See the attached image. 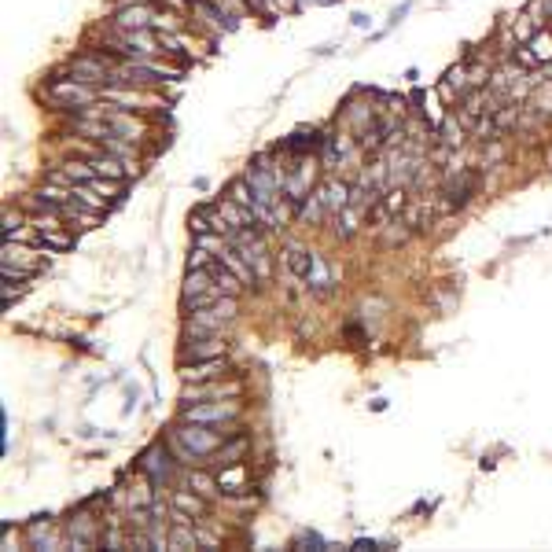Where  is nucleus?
Segmentation results:
<instances>
[{"label": "nucleus", "mask_w": 552, "mask_h": 552, "mask_svg": "<svg viewBox=\"0 0 552 552\" xmlns=\"http://www.w3.org/2000/svg\"><path fill=\"white\" fill-rule=\"evenodd\" d=\"M45 100L48 103H55V107H63V111H85L89 103H96L100 100V89L96 85H85V81H78V78H48V85H45Z\"/></svg>", "instance_id": "f257e3e1"}, {"label": "nucleus", "mask_w": 552, "mask_h": 552, "mask_svg": "<svg viewBox=\"0 0 552 552\" xmlns=\"http://www.w3.org/2000/svg\"><path fill=\"white\" fill-rule=\"evenodd\" d=\"M240 416H243L240 398L192 401V405H184V413H181V420H188V423H210V428H228V423H236Z\"/></svg>", "instance_id": "f03ea898"}, {"label": "nucleus", "mask_w": 552, "mask_h": 552, "mask_svg": "<svg viewBox=\"0 0 552 552\" xmlns=\"http://www.w3.org/2000/svg\"><path fill=\"white\" fill-rule=\"evenodd\" d=\"M228 243L236 247L243 258L250 262V269L262 276V280H269V272H272V258H269V247H265V240H262V232L258 228H236L228 236Z\"/></svg>", "instance_id": "7ed1b4c3"}, {"label": "nucleus", "mask_w": 552, "mask_h": 552, "mask_svg": "<svg viewBox=\"0 0 552 552\" xmlns=\"http://www.w3.org/2000/svg\"><path fill=\"white\" fill-rule=\"evenodd\" d=\"M137 472H144L155 486H169L174 482V472H177V457L169 453V445H152V450L140 453Z\"/></svg>", "instance_id": "20e7f679"}, {"label": "nucleus", "mask_w": 552, "mask_h": 552, "mask_svg": "<svg viewBox=\"0 0 552 552\" xmlns=\"http://www.w3.org/2000/svg\"><path fill=\"white\" fill-rule=\"evenodd\" d=\"M155 18H159V11L147 4V0H118V8L111 15V26L115 30H152Z\"/></svg>", "instance_id": "39448f33"}, {"label": "nucleus", "mask_w": 552, "mask_h": 552, "mask_svg": "<svg viewBox=\"0 0 552 552\" xmlns=\"http://www.w3.org/2000/svg\"><path fill=\"white\" fill-rule=\"evenodd\" d=\"M206 357H228V339L225 331L210 335H184V346L177 361H206Z\"/></svg>", "instance_id": "423d86ee"}, {"label": "nucleus", "mask_w": 552, "mask_h": 552, "mask_svg": "<svg viewBox=\"0 0 552 552\" xmlns=\"http://www.w3.org/2000/svg\"><path fill=\"white\" fill-rule=\"evenodd\" d=\"M236 376V368L228 365V357H206V361H181V379L184 383H210V379Z\"/></svg>", "instance_id": "0eeeda50"}, {"label": "nucleus", "mask_w": 552, "mask_h": 552, "mask_svg": "<svg viewBox=\"0 0 552 552\" xmlns=\"http://www.w3.org/2000/svg\"><path fill=\"white\" fill-rule=\"evenodd\" d=\"M243 383L236 376H225V379H210V383H188L184 387V401H218V398H240Z\"/></svg>", "instance_id": "6e6552de"}, {"label": "nucleus", "mask_w": 552, "mask_h": 552, "mask_svg": "<svg viewBox=\"0 0 552 552\" xmlns=\"http://www.w3.org/2000/svg\"><path fill=\"white\" fill-rule=\"evenodd\" d=\"M103 122L111 125V133H118V137H125V140H144L147 137V122L144 118H133L129 111H122V107H107L103 111Z\"/></svg>", "instance_id": "1a4fd4ad"}, {"label": "nucleus", "mask_w": 552, "mask_h": 552, "mask_svg": "<svg viewBox=\"0 0 552 552\" xmlns=\"http://www.w3.org/2000/svg\"><path fill=\"white\" fill-rule=\"evenodd\" d=\"M321 192V199H324V206H328V218H339L343 210L354 203V188L346 184V181H328V184H321L317 188Z\"/></svg>", "instance_id": "9d476101"}, {"label": "nucleus", "mask_w": 552, "mask_h": 552, "mask_svg": "<svg viewBox=\"0 0 552 552\" xmlns=\"http://www.w3.org/2000/svg\"><path fill=\"white\" fill-rule=\"evenodd\" d=\"M313 258H317V254L309 247H302V243H294V240L284 247V269L294 276V280H306L309 269H313Z\"/></svg>", "instance_id": "9b49d317"}, {"label": "nucleus", "mask_w": 552, "mask_h": 552, "mask_svg": "<svg viewBox=\"0 0 552 552\" xmlns=\"http://www.w3.org/2000/svg\"><path fill=\"white\" fill-rule=\"evenodd\" d=\"M174 508L188 512L192 519H206L210 516V497H203L199 490H192V486H177L174 490Z\"/></svg>", "instance_id": "f8f14e48"}, {"label": "nucleus", "mask_w": 552, "mask_h": 552, "mask_svg": "<svg viewBox=\"0 0 552 552\" xmlns=\"http://www.w3.org/2000/svg\"><path fill=\"white\" fill-rule=\"evenodd\" d=\"M184 486H192V490H199V494L210 497V501L225 494V490H221V482H218V472H203V468H188Z\"/></svg>", "instance_id": "ddd939ff"}, {"label": "nucleus", "mask_w": 552, "mask_h": 552, "mask_svg": "<svg viewBox=\"0 0 552 552\" xmlns=\"http://www.w3.org/2000/svg\"><path fill=\"white\" fill-rule=\"evenodd\" d=\"M188 548H199L196 523H181V519H174V526H169V552H188Z\"/></svg>", "instance_id": "4468645a"}, {"label": "nucleus", "mask_w": 552, "mask_h": 552, "mask_svg": "<svg viewBox=\"0 0 552 552\" xmlns=\"http://www.w3.org/2000/svg\"><path fill=\"white\" fill-rule=\"evenodd\" d=\"M214 472H218V482H221L225 494H243L247 490V468H243V460L225 464V468H214Z\"/></svg>", "instance_id": "2eb2a0df"}, {"label": "nucleus", "mask_w": 552, "mask_h": 552, "mask_svg": "<svg viewBox=\"0 0 552 552\" xmlns=\"http://www.w3.org/2000/svg\"><path fill=\"white\" fill-rule=\"evenodd\" d=\"M4 262L26 269V272H37V269H41V254L30 250V247H15V243L8 240V243H4Z\"/></svg>", "instance_id": "dca6fc26"}, {"label": "nucleus", "mask_w": 552, "mask_h": 552, "mask_svg": "<svg viewBox=\"0 0 552 552\" xmlns=\"http://www.w3.org/2000/svg\"><path fill=\"white\" fill-rule=\"evenodd\" d=\"M472 89V78H468V67H453L450 74L442 78V96L445 100H457Z\"/></svg>", "instance_id": "f3484780"}, {"label": "nucleus", "mask_w": 552, "mask_h": 552, "mask_svg": "<svg viewBox=\"0 0 552 552\" xmlns=\"http://www.w3.org/2000/svg\"><path fill=\"white\" fill-rule=\"evenodd\" d=\"M74 203H81L85 210H96V214H107V206H111V199L100 196L92 184H74Z\"/></svg>", "instance_id": "a211bd4d"}, {"label": "nucleus", "mask_w": 552, "mask_h": 552, "mask_svg": "<svg viewBox=\"0 0 552 552\" xmlns=\"http://www.w3.org/2000/svg\"><path fill=\"white\" fill-rule=\"evenodd\" d=\"M299 218L309 221V225H317V221H324V218H328V206H324L321 192H313V196H306V199L299 203Z\"/></svg>", "instance_id": "6ab92c4d"}, {"label": "nucleus", "mask_w": 552, "mask_h": 552, "mask_svg": "<svg viewBox=\"0 0 552 552\" xmlns=\"http://www.w3.org/2000/svg\"><path fill=\"white\" fill-rule=\"evenodd\" d=\"M526 48L538 55L541 67H545V63H552V30H545V26H541V30H534V37L526 41Z\"/></svg>", "instance_id": "aec40b11"}, {"label": "nucleus", "mask_w": 552, "mask_h": 552, "mask_svg": "<svg viewBox=\"0 0 552 552\" xmlns=\"http://www.w3.org/2000/svg\"><path fill=\"white\" fill-rule=\"evenodd\" d=\"M228 199L236 203V206H243L247 214H254V188L247 184V177H240V181L228 184ZM254 221H258V218H254Z\"/></svg>", "instance_id": "412c9836"}, {"label": "nucleus", "mask_w": 552, "mask_h": 552, "mask_svg": "<svg viewBox=\"0 0 552 552\" xmlns=\"http://www.w3.org/2000/svg\"><path fill=\"white\" fill-rule=\"evenodd\" d=\"M306 280H309V287H313L317 294L331 287V269H328V262L321 258V254H317V258H313V269H309V276H306Z\"/></svg>", "instance_id": "4be33fe9"}, {"label": "nucleus", "mask_w": 552, "mask_h": 552, "mask_svg": "<svg viewBox=\"0 0 552 552\" xmlns=\"http://www.w3.org/2000/svg\"><path fill=\"white\" fill-rule=\"evenodd\" d=\"M526 107H534L541 118H548V115H552V78H545V85H541V81L534 85V100H530Z\"/></svg>", "instance_id": "5701e85b"}, {"label": "nucleus", "mask_w": 552, "mask_h": 552, "mask_svg": "<svg viewBox=\"0 0 552 552\" xmlns=\"http://www.w3.org/2000/svg\"><path fill=\"white\" fill-rule=\"evenodd\" d=\"M442 144L450 147V152L464 147V125H460L457 118H442Z\"/></svg>", "instance_id": "b1692460"}, {"label": "nucleus", "mask_w": 552, "mask_h": 552, "mask_svg": "<svg viewBox=\"0 0 552 552\" xmlns=\"http://www.w3.org/2000/svg\"><path fill=\"white\" fill-rule=\"evenodd\" d=\"M214 262H218V254L210 250V247H203V243H196L192 254H188V269H210Z\"/></svg>", "instance_id": "393cba45"}, {"label": "nucleus", "mask_w": 552, "mask_h": 552, "mask_svg": "<svg viewBox=\"0 0 552 552\" xmlns=\"http://www.w3.org/2000/svg\"><path fill=\"white\" fill-rule=\"evenodd\" d=\"M405 210V188H391L387 192V214H401Z\"/></svg>", "instance_id": "a878e982"}, {"label": "nucleus", "mask_w": 552, "mask_h": 552, "mask_svg": "<svg viewBox=\"0 0 552 552\" xmlns=\"http://www.w3.org/2000/svg\"><path fill=\"white\" fill-rule=\"evenodd\" d=\"M41 243H48V247L67 250V247H70V236H63V232H55V228H45V232H41Z\"/></svg>", "instance_id": "bb28decb"}, {"label": "nucleus", "mask_w": 552, "mask_h": 552, "mask_svg": "<svg viewBox=\"0 0 552 552\" xmlns=\"http://www.w3.org/2000/svg\"><path fill=\"white\" fill-rule=\"evenodd\" d=\"M196 534H199V545H206V548H218L221 545V538L214 534V530H206V526H196Z\"/></svg>", "instance_id": "cd10ccee"}, {"label": "nucleus", "mask_w": 552, "mask_h": 552, "mask_svg": "<svg viewBox=\"0 0 552 552\" xmlns=\"http://www.w3.org/2000/svg\"><path fill=\"white\" fill-rule=\"evenodd\" d=\"M272 8L284 11V15H294V11H299V0H272Z\"/></svg>", "instance_id": "c85d7f7f"}, {"label": "nucleus", "mask_w": 552, "mask_h": 552, "mask_svg": "<svg viewBox=\"0 0 552 552\" xmlns=\"http://www.w3.org/2000/svg\"><path fill=\"white\" fill-rule=\"evenodd\" d=\"M405 240H409L405 228H391V232H387V243H405Z\"/></svg>", "instance_id": "c756f323"}, {"label": "nucleus", "mask_w": 552, "mask_h": 552, "mask_svg": "<svg viewBox=\"0 0 552 552\" xmlns=\"http://www.w3.org/2000/svg\"><path fill=\"white\" fill-rule=\"evenodd\" d=\"M545 166L552 169V147H548V152H545Z\"/></svg>", "instance_id": "7c9ffc66"}, {"label": "nucleus", "mask_w": 552, "mask_h": 552, "mask_svg": "<svg viewBox=\"0 0 552 552\" xmlns=\"http://www.w3.org/2000/svg\"><path fill=\"white\" fill-rule=\"evenodd\" d=\"M313 4H331V0H313Z\"/></svg>", "instance_id": "2f4dec72"}, {"label": "nucleus", "mask_w": 552, "mask_h": 552, "mask_svg": "<svg viewBox=\"0 0 552 552\" xmlns=\"http://www.w3.org/2000/svg\"><path fill=\"white\" fill-rule=\"evenodd\" d=\"M548 23H552V15H548Z\"/></svg>", "instance_id": "473e14b6"}]
</instances>
